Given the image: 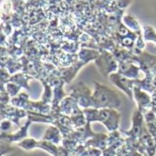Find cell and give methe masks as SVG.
Masks as SVG:
<instances>
[{"mask_svg":"<svg viewBox=\"0 0 156 156\" xmlns=\"http://www.w3.org/2000/svg\"><path fill=\"white\" fill-rule=\"evenodd\" d=\"M92 97L93 108L116 109L121 105V100L117 93L112 88L100 83H95Z\"/></svg>","mask_w":156,"mask_h":156,"instance_id":"cell-1","label":"cell"},{"mask_svg":"<svg viewBox=\"0 0 156 156\" xmlns=\"http://www.w3.org/2000/svg\"><path fill=\"white\" fill-rule=\"evenodd\" d=\"M83 114L88 122H100L108 130H114L118 126L119 114L115 109L86 108L83 110Z\"/></svg>","mask_w":156,"mask_h":156,"instance_id":"cell-2","label":"cell"},{"mask_svg":"<svg viewBox=\"0 0 156 156\" xmlns=\"http://www.w3.org/2000/svg\"><path fill=\"white\" fill-rule=\"evenodd\" d=\"M100 52L99 57L95 60V65L105 78L109 77L110 74L118 70L119 64L111 52L103 50Z\"/></svg>","mask_w":156,"mask_h":156,"instance_id":"cell-3","label":"cell"},{"mask_svg":"<svg viewBox=\"0 0 156 156\" xmlns=\"http://www.w3.org/2000/svg\"><path fill=\"white\" fill-rule=\"evenodd\" d=\"M93 93L83 83H79L74 87L71 96L76 100L78 105L83 108H93Z\"/></svg>","mask_w":156,"mask_h":156,"instance_id":"cell-4","label":"cell"},{"mask_svg":"<svg viewBox=\"0 0 156 156\" xmlns=\"http://www.w3.org/2000/svg\"><path fill=\"white\" fill-rule=\"evenodd\" d=\"M109 78L116 86L125 92L129 97L131 98L132 96V86L133 83H134L133 80L129 79L117 72L112 73V74L110 75Z\"/></svg>","mask_w":156,"mask_h":156,"instance_id":"cell-5","label":"cell"},{"mask_svg":"<svg viewBox=\"0 0 156 156\" xmlns=\"http://www.w3.org/2000/svg\"><path fill=\"white\" fill-rule=\"evenodd\" d=\"M117 73L125 76L128 79H137L139 76V72L141 71L139 66H138L133 61L118 62Z\"/></svg>","mask_w":156,"mask_h":156,"instance_id":"cell-6","label":"cell"},{"mask_svg":"<svg viewBox=\"0 0 156 156\" xmlns=\"http://www.w3.org/2000/svg\"><path fill=\"white\" fill-rule=\"evenodd\" d=\"M83 65H85V64L79 60V62H76L73 65L69 66V68L63 69L61 72V76L64 79V81H66V83L70 82L73 79V77L75 76L76 73L78 72V71Z\"/></svg>","mask_w":156,"mask_h":156,"instance_id":"cell-7","label":"cell"},{"mask_svg":"<svg viewBox=\"0 0 156 156\" xmlns=\"http://www.w3.org/2000/svg\"><path fill=\"white\" fill-rule=\"evenodd\" d=\"M100 54V51L83 48L79 52V58L80 61L86 64H88L89 62L92 61V60L95 61L99 57Z\"/></svg>","mask_w":156,"mask_h":156,"instance_id":"cell-8","label":"cell"},{"mask_svg":"<svg viewBox=\"0 0 156 156\" xmlns=\"http://www.w3.org/2000/svg\"><path fill=\"white\" fill-rule=\"evenodd\" d=\"M143 37L145 42H153L156 46V30L153 26L149 25L143 26Z\"/></svg>","mask_w":156,"mask_h":156,"instance_id":"cell-9","label":"cell"},{"mask_svg":"<svg viewBox=\"0 0 156 156\" xmlns=\"http://www.w3.org/2000/svg\"><path fill=\"white\" fill-rule=\"evenodd\" d=\"M133 91H134L135 98L138 102H139V106H145L150 102V98H149V96H148L145 93L141 92L139 90V88L134 87Z\"/></svg>","mask_w":156,"mask_h":156,"instance_id":"cell-10","label":"cell"}]
</instances>
